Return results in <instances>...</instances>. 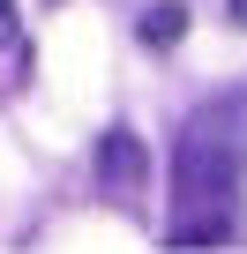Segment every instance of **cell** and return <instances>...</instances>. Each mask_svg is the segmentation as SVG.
<instances>
[{
  "mask_svg": "<svg viewBox=\"0 0 247 254\" xmlns=\"http://www.w3.org/2000/svg\"><path fill=\"white\" fill-rule=\"evenodd\" d=\"M247 187V97H210L172 142V247H225Z\"/></svg>",
  "mask_w": 247,
  "mask_h": 254,
  "instance_id": "6da1fadb",
  "label": "cell"
},
{
  "mask_svg": "<svg viewBox=\"0 0 247 254\" xmlns=\"http://www.w3.org/2000/svg\"><path fill=\"white\" fill-rule=\"evenodd\" d=\"M143 180H150V150L128 135V127H112V135L97 142V187H105L120 209H135V202H143Z\"/></svg>",
  "mask_w": 247,
  "mask_h": 254,
  "instance_id": "7a4b0ae2",
  "label": "cell"
},
{
  "mask_svg": "<svg viewBox=\"0 0 247 254\" xmlns=\"http://www.w3.org/2000/svg\"><path fill=\"white\" fill-rule=\"evenodd\" d=\"M180 30H187V8H150V15H143V38H150V45H172Z\"/></svg>",
  "mask_w": 247,
  "mask_h": 254,
  "instance_id": "3957f363",
  "label": "cell"
},
{
  "mask_svg": "<svg viewBox=\"0 0 247 254\" xmlns=\"http://www.w3.org/2000/svg\"><path fill=\"white\" fill-rule=\"evenodd\" d=\"M0 45H15V0H0Z\"/></svg>",
  "mask_w": 247,
  "mask_h": 254,
  "instance_id": "277c9868",
  "label": "cell"
},
{
  "mask_svg": "<svg viewBox=\"0 0 247 254\" xmlns=\"http://www.w3.org/2000/svg\"><path fill=\"white\" fill-rule=\"evenodd\" d=\"M232 15H240V23H247V0H232Z\"/></svg>",
  "mask_w": 247,
  "mask_h": 254,
  "instance_id": "5b68a950",
  "label": "cell"
}]
</instances>
